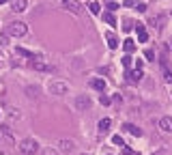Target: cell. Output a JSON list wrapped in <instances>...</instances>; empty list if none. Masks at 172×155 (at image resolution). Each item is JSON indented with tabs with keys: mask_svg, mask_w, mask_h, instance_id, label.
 Wrapping results in <instances>:
<instances>
[{
	"mask_svg": "<svg viewBox=\"0 0 172 155\" xmlns=\"http://www.w3.org/2000/svg\"><path fill=\"white\" fill-rule=\"evenodd\" d=\"M19 151L24 155H37L41 151V147H39V142H37L35 138H26V140L19 142Z\"/></svg>",
	"mask_w": 172,
	"mask_h": 155,
	"instance_id": "obj_1",
	"label": "cell"
},
{
	"mask_svg": "<svg viewBox=\"0 0 172 155\" xmlns=\"http://www.w3.org/2000/svg\"><path fill=\"white\" fill-rule=\"evenodd\" d=\"M6 32L11 37H24V35H28V26L24 22H11L9 28H6Z\"/></svg>",
	"mask_w": 172,
	"mask_h": 155,
	"instance_id": "obj_2",
	"label": "cell"
},
{
	"mask_svg": "<svg viewBox=\"0 0 172 155\" xmlns=\"http://www.w3.org/2000/svg\"><path fill=\"white\" fill-rule=\"evenodd\" d=\"M47 91H49L52 95H67V93H69V86H67L65 82H49V84H47Z\"/></svg>",
	"mask_w": 172,
	"mask_h": 155,
	"instance_id": "obj_3",
	"label": "cell"
},
{
	"mask_svg": "<svg viewBox=\"0 0 172 155\" xmlns=\"http://www.w3.org/2000/svg\"><path fill=\"white\" fill-rule=\"evenodd\" d=\"M56 147H58L60 153H73V151H75V142H73V140H67V138H65V140H58Z\"/></svg>",
	"mask_w": 172,
	"mask_h": 155,
	"instance_id": "obj_4",
	"label": "cell"
},
{
	"mask_svg": "<svg viewBox=\"0 0 172 155\" xmlns=\"http://www.w3.org/2000/svg\"><path fill=\"white\" fill-rule=\"evenodd\" d=\"M60 2H62V6H65V9H69L71 13H75V15H80V13H82V4H80L78 0H60Z\"/></svg>",
	"mask_w": 172,
	"mask_h": 155,
	"instance_id": "obj_5",
	"label": "cell"
},
{
	"mask_svg": "<svg viewBox=\"0 0 172 155\" xmlns=\"http://www.w3.org/2000/svg\"><path fill=\"white\" fill-rule=\"evenodd\" d=\"M11 9H13L15 13H24V11L28 9V2H26V0H11Z\"/></svg>",
	"mask_w": 172,
	"mask_h": 155,
	"instance_id": "obj_6",
	"label": "cell"
},
{
	"mask_svg": "<svg viewBox=\"0 0 172 155\" xmlns=\"http://www.w3.org/2000/svg\"><path fill=\"white\" fill-rule=\"evenodd\" d=\"M75 108H78V110H88V108H90V99H88V95H80V97L75 99Z\"/></svg>",
	"mask_w": 172,
	"mask_h": 155,
	"instance_id": "obj_7",
	"label": "cell"
},
{
	"mask_svg": "<svg viewBox=\"0 0 172 155\" xmlns=\"http://www.w3.org/2000/svg\"><path fill=\"white\" fill-rule=\"evenodd\" d=\"M123 129H125L127 134H131V136H135V138H138V136H142V129H140L138 125H133V123H125V125H123Z\"/></svg>",
	"mask_w": 172,
	"mask_h": 155,
	"instance_id": "obj_8",
	"label": "cell"
},
{
	"mask_svg": "<svg viewBox=\"0 0 172 155\" xmlns=\"http://www.w3.org/2000/svg\"><path fill=\"white\" fill-rule=\"evenodd\" d=\"M135 32H138V41L140 43H146L148 41V35L144 30V24H135Z\"/></svg>",
	"mask_w": 172,
	"mask_h": 155,
	"instance_id": "obj_9",
	"label": "cell"
},
{
	"mask_svg": "<svg viewBox=\"0 0 172 155\" xmlns=\"http://www.w3.org/2000/svg\"><path fill=\"white\" fill-rule=\"evenodd\" d=\"M105 39H108V48H110V50H116V48H118V39H116L114 32L108 30V32H105Z\"/></svg>",
	"mask_w": 172,
	"mask_h": 155,
	"instance_id": "obj_10",
	"label": "cell"
},
{
	"mask_svg": "<svg viewBox=\"0 0 172 155\" xmlns=\"http://www.w3.org/2000/svg\"><path fill=\"white\" fill-rule=\"evenodd\" d=\"M159 127L170 134L172 131V116H161V118H159Z\"/></svg>",
	"mask_w": 172,
	"mask_h": 155,
	"instance_id": "obj_11",
	"label": "cell"
},
{
	"mask_svg": "<svg viewBox=\"0 0 172 155\" xmlns=\"http://www.w3.org/2000/svg\"><path fill=\"white\" fill-rule=\"evenodd\" d=\"M90 86H92L95 91H101V93H103V91H105V80H103V78H95V80L90 82Z\"/></svg>",
	"mask_w": 172,
	"mask_h": 155,
	"instance_id": "obj_12",
	"label": "cell"
},
{
	"mask_svg": "<svg viewBox=\"0 0 172 155\" xmlns=\"http://www.w3.org/2000/svg\"><path fill=\"white\" fill-rule=\"evenodd\" d=\"M110 125H112V121H110V118H101V121H99V125H97V127H99V134H101V136H103V134H108Z\"/></svg>",
	"mask_w": 172,
	"mask_h": 155,
	"instance_id": "obj_13",
	"label": "cell"
},
{
	"mask_svg": "<svg viewBox=\"0 0 172 155\" xmlns=\"http://www.w3.org/2000/svg\"><path fill=\"white\" fill-rule=\"evenodd\" d=\"M123 50L127 52V54L135 52V41H133V39H125V41H123Z\"/></svg>",
	"mask_w": 172,
	"mask_h": 155,
	"instance_id": "obj_14",
	"label": "cell"
},
{
	"mask_svg": "<svg viewBox=\"0 0 172 155\" xmlns=\"http://www.w3.org/2000/svg\"><path fill=\"white\" fill-rule=\"evenodd\" d=\"M17 54L19 56H26V58H30V60H37V56H35V52H30V50H24V48H17Z\"/></svg>",
	"mask_w": 172,
	"mask_h": 155,
	"instance_id": "obj_15",
	"label": "cell"
},
{
	"mask_svg": "<svg viewBox=\"0 0 172 155\" xmlns=\"http://www.w3.org/2000/svg\"><path fill=\"white\" fill-rule=\"evenodd\" d=\"M103 22H105V24H110V26H114V24H116V17H114V13H112V11L103 13Z\"/></svg>",
	"mask_w": 172,
	"mask_h": 155,
	"instance_id": "obj_16",
	"label": "cell"
},
{
	"mask_svg": "<svg viewBox=\"0 0 172 155\" xmlns=\"http://www.w3.org/2000/svg\"><path fill=\"white\" fill-rule=\"evenodd\" d=\"M142 75H144V73H142V69H135V71H131V73H129V80H131V82H140V80H142Z\"/></svg>",
	"mask_w": 172,
	"mask_h": 155,
	"instance_id": "obj_17",
	"label": "cell"
},
{
	"mask_svg": "<svg viewBox=\"0 0 172 155\" xmlns=\"http://www.w3.org/2000/svg\"><path fill=\"white\" fill-rule=\"evenodd\" d=\"M32 67L39 69V71H49V69H52L49 65H45V62H41V60H32Z\"/></svg>",
	"mask_w": 172,
	"mask_h": 155,
	"instance_id": "obj_18",
	"label": "cell"
},
{
	"mask_svg": "<svg viewBox=\"0 0 172 155\" xmlns=\"http://www.w3.org/2000/svg\"><path fill=\"white\" fill-rule=\"evenodd\" d=\"M161 69H164V80H166V82H172V71L166 67V62H161Z\"/></svg>",
	"mask_w": 172,
	"mask_h": 155,
	"instance_id": "obj_19",
	"label": "cell"
},
{
	"mask_svg": "<svg viewBox=\"0 0 172 155\" xmlns=\"http://www.w3.org/2000/svg\"><path fill=\"white\" fill-rule=\"evenodd\" d=\"M90 13H92V15H99V13H101V4H99V2H90Z\"/></svg>",
	"mask_w": 172,
	"mask_h": 155,
	"instance_id": "obj_20",
	"label": "cell"
},
{
	"mask_svg": "<svg viewBox=\"0 0 172 155\" xmlns=\"http://www.w3.org/2000/svg\"><path fill=\"white\" fill-rule=\"evenodd\" d=\"M43 155H60V151L54 147H47V149H43Z\"/></svg>",
	"mask_w": 172,
	"mask_h": 155,
	"instance_id": "obj_21",
	"label": "cell"
},
{
	"mask_svg": "<svg viewBox=\"0 0 172 155\" xmlns=\"http://www.w3.org/2000/svg\"><path fill=\"white\" fill-rule=\"evenodd\" d=\"M123 67H131V56H129V54L123 56Z\"/></svg>",
	"mask_w": 172,
	"mask_h": 155,
	"instance_id": "obj_22",
	"label": "cell"
},
{
	"mask_svg": "<svg viewBox=\"0 0 172 155\" xmlns=\"http://www.w3.org/2000/svg\"><path fill=\"white\" fill-rule=\"evenodd\" d=\"M112 142H114V144H121V147L125 144V142H123V136H112Z\"/></svg>",
	"mask_w": 172,
	"mask_h": 155,
	"instance_id": "obj_23",
	"label": "cell"
},
{
	"mask_svg": "<svg viewBox=\"0 0 172 155\" xmlns=\"http://www.w3.org/2000/svg\"><path fill=\"white\" fill-rule=\"evenodd\" d=\"M99 101H101V105H108V103L112 101V99H110L108 95H101V97H99Z\"/></svg>",
	"mask_w": 172,
	"mask_h": 155,
	"instance_id": "obj_24",
	"label": "cell"
},
{
	"mask_svg": "<svg viewBox=\"0 0 172 155\" xmlns=\"http://www.w3.org/2000/svg\"><path fill=\"white\" fill-rule=\"evenodd\" d=\"M19 116H22V114H19V110H15V108H13V110H11V118H13V121H15V118L19 121Z\"/></svg>",
	"mask_w": 172,
	"mask_h": 155,
	"instance_id": "obj_25",
	"label": "cell"
},
{
	"mask_svg": "<svg viewBox=\"0 0 172 155\" xmlns=\"http://www.w3.org/2000/svg\"><path fill=\"white\" fill-rule=\"evenodd\" d=\"M144 56H146L148 60H153V58H155V52H153V50H146V52H144Z\"/></svg>",
	"mask_w": 172,
	"mask_h": 155,
	"instance_id": "obj_26",
	"label": "cell"
},
{
	"mask_svg": "<svg viewBox=\"0 0 172 155\" xmlns=\"http://www.w3.org/2000/svg\"><path fill=\"white\" fill-rule=\"evenodd\" d=\"M131 26H133L131 22H125V26H123V30H125V32H129V30H131Z\"/></svg>",
	"mask_w": 172,
	"mask_h": 155,
	"instance_id": "obj_27",
	"label": "cell"
},
{
	"mask_svg": "<svg viewBox=\"0 0 172 155\" xmlns=\"http://www.w3.org/2000/svg\"><path fill=\"white\" fill-rule=\"evenodd\" d=\"M108 9H110V11H116V9H118V4H116V2H110V4H108Z\"/></svg>",
	"mask_w": 172,
	"mask_h": 155,
	"instance_id": "obj_28",
	"label": "cell"
},
{
	"mask_svg": "<svg viewBox=\"0 0 172 155\" xmlns=\"http://www.w3.org/2000/svg\"><path fill=\"white\" fill-rule=\"evenodd\" d=\"M138 11H140V13H144V11H146V4H144V2H140V4H138Z\"/></svg>",
	"mask_w": 172,
	"mask_h": 155,
	"instance_id": "obj_29",
	"label": "cell"
},
{
	"mask_svg": "<svg viewBox=\"0 0 172 155\" xmlns=\"http://www.w3.org/2000/svg\"><path fill=\"white\" fill-rule=\"evenodd\" d=\"M123 153H125V155H133V151H131L129 147H125V144H123Z\"/></svg>",
	"mask_w": 172,
	"mask_h": 155,
	"instance_id": "obj_30",
	"label": "cell"
},
{
	"mask_svg": "<svg viewBox=\"0 0 172 155\" xmlns=\"http://www.w3.org/2000/svg\"><path fill=\"white\" fill-rule=\"evenodd\" d=\"M2 2H6V0H0V4H2Z\"/></svg>",
	"mask_w": 172,
	"mask_h": 155,
	"instance_id": "obj_31",
	"label": "cell"
}]
</instances>
